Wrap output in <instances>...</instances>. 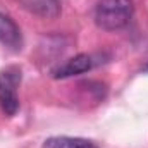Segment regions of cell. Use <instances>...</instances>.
Wrapping results in <instances>:
<instances>
[{
    "instance_id": "6da1fadb",
    "label": "cell",
    "mask_w": 148,
    "mask_h": 148,
    "mask_svg": "<svg viewBox=\"0 0 148 148\" xmlns=\"http://www.w3.org/2000/svg\"><path fill=\"white\" fill-rule=\"evenodd\" d=\"M133 14V0H100L95 9V23L105 31H117L129 24Z\"/></svg>"
},
{
    "instance_id": "7a4b0ae2",
    "label": "cell",
    "mask_w": 148,
    "mask_h": 148,
    "mask_svg": "<svg viewBox=\"0 0 148 148\" xmlns=\"http://www.w3.org/2000/svg\"><path fill=\"white\" fill-rule=\"evenodd\" d=\"M23 71L19 66H7L0 71V109L5 115L12 117L19 110V84Z\"/></svg>"
},
{
    "instance_id": "3957f363",
    "label": "cell",
    "mask_w": 148,
    "mask_h": 148,
    "mask_svg": "<svg viewBox=\"0 0 148 148\" xmlns=\"http://www.w3.org/2000/svg\"><path fill=\"white\" fill-rule=\"evenodd\" d=\"M91 67H93V59L86 53H77L71 59H67L64 64L57 66L52 74H53L55 79H66V77H71V76L88 73Z\"/></svg>"
},
{
    "instance_id": "277c9868",
    "label": "cell",
    "mask_w": 148,
    "mask_h": 148,
    "mask_svg": "<svg viewBox=\"0 0 148 148\" xmlns=\"http://www.w3.org/2000/svg\"><path fill=\"white\" fill-rule=\"evenodd\" d=\"M0 43L14 52L21 50L23 47V35L19 26L3 12H0Z\"/></svg>"
},
{
    "instance_id": "5b68a950",
    "label": "cell",
    "mask_w": 148,
    "mask_h": 148,
    "mask_svg": "<svg viewBox=\"0 0 148 148\" xmlns=\"http://www.w3.org/2000/svg\"><path fill=\"white\" fill-rule=\"evenodd\" d=\"M79 143V138H69V136H52L48 138L43 148H76Z\"/></svg>"
},
{
    "instance_id": "8992f818",
    "label": "cell",
    "mask_w": 148,
    "mask_h": 148,
    "mask_svg": "<svg viewBox=\"0 0 148 148\" xmlns=\"http://www.w3.org/2000/svg\"><path fill=\"white\" fill-rule=\"evenodd\" d=\"M76 148H97L91 141H86V140H81L79 138V143H77V147Z\"/></svg>"
},
{
    "instance_id": "52a82bcc",
    "label": "cell",
    "mask_w": 148,
    "mask_h": 148,
    "mask_svg": "<svg viewBox=\"0 0 148 148\" xmlns=\"http://www.w3.org/2000/svg\"><path fill=\"white\" fill-rule=\"evenodd\" d=\"M143 71H145V73H148V60H147V64L143 66Z\"/></svg>"
}]
</instances>
